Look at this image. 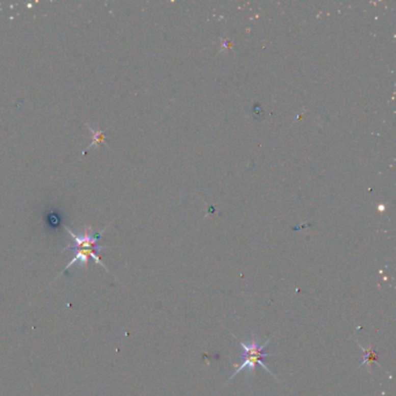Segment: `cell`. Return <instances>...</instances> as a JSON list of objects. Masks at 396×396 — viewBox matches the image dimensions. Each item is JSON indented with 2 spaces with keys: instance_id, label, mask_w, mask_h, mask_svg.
Wrapping results in <instances>:
<instances>
[{
  "instance_id": "277c9868",
  "label": "cell",
  "mask_w": 396,
  "mask_h": 396,
  "mask_svg": "<svg viewBox=\"0 0 396 396\" xmlns=\"http://www.w3.org/2000/svg\"><path fill=\"white\" fill-rule=\"evenodd\" d=\"M87 127L90 128L91 134H92V140H93V142L89 145V147H87L86 150L91 149L92 147H94V145L105 144V134H106V130H94V129H92L90 126H87Z\"/></svg>"
},
{
  "instance_id": "6da1fadb",
  "label": "cell",
  "mask_w": 396,
  "mask_h": 396,
  "mask_svg": "<svg viewBox=\"0 0 396 396\" xmlns=\"http://www.w3.org/2000/svg\"><path fill=\"white\" fill-rule=\"evenodd\" d=\"M65 229L73 240L72 245L68 247V250H72L74 252V257L72 258V260L65 266L64 271L69 270L71 266L77 264V262H79L82 266H86L90 258H92L97 264H99L100 266H102L103 269L107 270L106 266L103 265V262L100 260L99 256L97 255L99 250L101 249V247H100L98 243L99 239L101 237V232L95 233L91 230H87L85 232H83L82 235H77V233L71 231L68 227H65Z\"/></svg>"
},
{
  "instance_id": "7a4b0ae2",
  "label": "cell",
  "mask_w": 396,
  "mask_h": 396,
  "mask_svg": "<svg viewBox=\"0 0 396 396\" xmlns=\"http://www.w3.org/2000/svg\"><path fill=\"white\" fill-rule=\"evenodd\" d=\"M272 337L266 340V343L260 345L259 343H258V338L256 337V335L252 332L251 343L245 344V343H243V341H240L241 347H242V349H243V353H242L243 364H242L240 367H237V369L235 371V373L232 374V377L229 379V380H231L232 378H235L236 375L239 374L240 372H242L243 369H249L250 372H253V369H255L257 365H260L261 367L266 371V372L272 374V372H271V371L264 365V362H262V359H265L266 357L273 356L272 353L265 352V348L268 347V344L270 343L271 339H272Z\"/></svg>"
},
{
  "instance_id": "3957f363",
  "label": "cell",
  "mask_w": 396,
  "mask_h": 396,
  "mask_svg": "<svg viewBox=\"0 0 396 396\" xmlns=\"http://www.w3.org/2000/svg\"><path fill=\"white\" fill-rule=\"evenodd\" d=\"M45 222L48 223L49 227L56 228L62 223V216L56 209L49 210L48 214L45 215Z\"/></svg>"
},
{
  "instance_id": "5b68a950",
  "label": "cell",
  "mask_w": 396,
  "mask_h": 396,
  "mask_svg": "<svg viewBox=\"0 0 396 396\" xmlns=\"http://www.w3.org/2000/svg\"><path fill=\"white\" fill-rule=\"evenodd\" d=\"M364 351L366 352V356H365V359H364V361H362L361 365L366 364V362H367V361H368V364H369V362L372 361V360H377V354H375V352L373 351L372 349H371V348L364 349Z\"/></svg>"
}]
</instances>
